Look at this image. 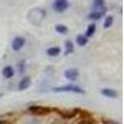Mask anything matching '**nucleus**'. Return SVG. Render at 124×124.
<instances>
[{
	"label": "nucleus",
	"instance_id": "nucleus-1",
	"mask_svg": "<svg viewBox=\"0 0 124 124\" xmlns=\"http://www.w3.org/2000/svg\"><path fill=\"white\" fill-rule=\"evenodd\" d=\"M52 92L55 93H60V92H72V93H78V94H83L85 91L77 87V86H72V85H68V86H61V87H55L52 89Z\"/></svg>",
	"mask_w": 124,
	"mask_h": 124
},
{
	"label": "nucleus",
	"instance_id": "nucleus-2",
	"mask_svg": "<svg viewBox=\"0 0 124 124\" xmlns=\"http://www.w3.org/2000/svg\"><path fill=\"white\" fill-rule=\"evenodd\" d=\"M29 110H30V113H32L35 116H47L54 109L48 108V107H42V106H31L29 108Z\"/></svg>",
	"mask_w": 124,
	"mask_h": 124
},
{
	"label": "nucleus",
	"instance_id": "nucleus-3",
	"mask_svg": "<svg viewBox=\"0 0 124 124\" xmlns=\"http://www.w3.org/2000/svg\"><path fill=\"white\" fill-rule=\"evenodd\" d=\"M92 8H93V11L101 13V14H103V15H104V13L107 11L106 1H104V0H93Z\"/></svg>",
	"mask_w": 124,
	"mask_h": 124
},
{
	"label": "nucleus",
	"instance_id": "nucleus-4",
	"mask_svg": "<svg viewBox=\"0 0 124 124\" xmlns=\"http://www.w3.org/2000/svg\"><path fill=\"white\" fill-rule=\"evenodd\" d=\"M25 44H26V40H25L24 37H21V36H17V37H15V39L13 40L11 48H13L14 51H20V50L25 46Z\"/></svg>",
	"mask_w": 124,
	"mask_h": 124
},
{
	"label": "nucleus",
	"instance_id": "nucleus-5",
	"mask_svg": "<svg viewBox=\"0 0 124 124\" xmlns=\"http://www.w3.org/2000/svg\"><path fill=\"white\" fill-rule=\"evenodd\" d=\"M68 8V1L67 0H55L54 3V9L57 13H62Z\"/></svg>",
	"mask_w": 124,
	"mask_h": 124
},
{
	"label": "nucleus",
	"instance_id": "nucleus-6",
	"mask_svg": "<svg viewBox=\"0 0 124 124\" xmlns=\"http://www.w3.org/2000/svg\"><path fill=\"white\" fill-rule=\"evenodd\" d=\"M78 76H79V72L76 68H70V70L65 71V77L68 81H76L78 78Z\"/></svg>",
	"mask_w": 124,
	"mask_h": 124
},
{
	"label": "nucleus",
	"instance_id": "nucleus-7",
	"mask_svg": "<svg viewBox=\"0 0 124 124\" xmlns=\"http://www.w3.org/2000/svg\"><path fill=\"white\" fill-rule=\"evenodd\" d=\"M30 86H31V78H30V77H24L21 81H20L17 88H19V91H25V89H27Z\"/></svg>",
	"mask_w": 124,
	"mask_h": 124
},
{
	"label": "nucleus",
	"instance_id": "nucleus-8",
	"mask_svg": "<svg viewBox=\"0 0 124 124\" xmlns=\"http://www.w3.org/2000/svg\"><path fill=\"white\" fill-rule=\"evenodd\" d=\"M101 93H102L104 97H108V98H117V97H118L117 91L112 89V88H103V89L101 91Z\"/></svg>",
	"mask_w": 124,
	"mask_h": 124
},
{
	"label": "nucleus",
	"instance_id": "nucleus-9",
	"mask_svg": "<svg viewBox=\"0 0 124 124\" xmlns=\"http://www.w3.org/2000/svg\"><path fill=\"white\" fill-rule=\"evenodd\" d=\"M60 52H61V48L57 47V46L50 47V48H47V51H46L47 56H50V57H56V56L60 55Z\"/></svg>",
	"mask_w": 124,
	"mask_h": 124
},
{
	"label": "nucleus",
	"instance_id": "nucleus-10",
	"mask_svg": "<svg viewBox=\"0 0 124 124\" xmlns=\"http://www.w3.org/2000/svg\"><path fill=\"white\" fill-rule=\"evenodd\" d=\"M14 73H15V71H14V68L11 67V66H6V67H4L3 68V76L5 77V78H11L13 76H14Z\"/></svg>",
	"mask_w": 124,
	"mask_h": 124
},
{
	"label": "nucleus",
	"instance_id": "nucleus-11",
	"mask_svg": "<svg viewBox=\"0 0 124 124\" xmlns=\"http://www.w3.org/2000/svg\"><path fill=\"white\" fill-rule=\"evenodd\" d=\"M76 42H77V45H78V46L83 47V46H86V45H87L88 39H87L85 35H78V36L76 37Z\"/></svg>",
	"mask_w": 124,
	"mask_h": 124
},
{
	"label": "nucleus",
	"instance_id": "nucleus-12",
	"mask_svg": "<svg viewBox=\"0 0 124 124\" xmlns=\"http://www.w3.org/2000/svg\"><path fill=\"white\" fill-rule=\"evenodd\" d=\"M77 112H78V109L76 108V109H71V110H68V112H60L58 110V113L63 117V118H72L73 116H76L77 114Z\"/></svg>",
	"mask_w": 124,
	"mask_h": 124
},
{
	"label": "nucleus",
	"instance_id": "nucleus-13",
	"mask_svg": "<svg viewBox=\"0 0 124 124\" xmlns=\"http://www.w3.org/2000/svg\"><path fill=\"white\" fill-rule=\"evenodd\" d=\"M96 32V24H91L88 27H87V32H86V37H92Z\"/></svg>",
	"mask_w": 124,
	"mask_h": 124
},
{
	"label": "nucleus",
	"instance_id": "nucleus-14",
	"mask_svg": "<svg viewBox=\"0 0 124 124\" xmlns=\"http://www.w3.org/2000/svg\"><path fill=\"white\" fill-rule=\"evenodd\" d=\"M102 17H103V14L97 13V11H92V13L88 15V19H89V20H99V19H102Z\"/></svg>",
	"mask_w": 124,
	"mask_h": 124
},
{
	"label": "nucleus",
	"instance_id": "nucleus-15",
	"mask_svg": "<svg viewBox=\"0 0 124 124\" xmlns=\"http://www.w3.org/2000/svg\"><path fill=\"white\" fill-rule=\"evenodd\" d=\"M113 21H114V19H113V16H107L106 17V20H104V24H103V27L104 29H108V27H110L112 26V24H113Z\"/></svg>",
	"mask_w": 124,
	"mask_h": 124
},
{
	"label": "nucleus",
	"instance_id": "nucleus-16",
	"mask_svg": "<svg viewBox=\"0 0 124 124\" xmlns=\"http://www.w3.org/2000/svg\"><path fill=\"white\" fill-rule=\"evenodd\" d=\"M56 31L58 34H67L68 32V29H67V26H65V25H56Z\"/></svg>",
	"mask_w": 124,
	"mask_h": 124
},
{
	"label": "nucleus",
	"instance_id": "nucleus-17",
	"mask_svg": "<svg viewBox=\"0 0 124 124\" xmlns=\"http://www.w3.org/2000/svg\"><path fill=\"white\" fill-rule=\"evenodd\" d=\"M77 124H96V120L93 119V118H91V117H88V118H83V119H81Z\"/></svg>",
	"mask_w": 124,
	"mask_h": 124
},
{
	"label": "nucleus",
	"instance_id": "nucleus-18",
	"mask_svg": "<svg viewBox=\"0 0 124 124\" xmlns=\"http://www.w3.org/2000/svg\"><path fill=\"white\" fill-rule=\"evenodd\" d=\"M65 46H66V48H67L66 54H71V52H73V45H72V42H71L70 40H68V41H66Z\"/></svg>",
	"mask_w": 124,
	"mask_h": 124
},
{
	"label": "nucleus",
	"instance_id": "nucleus-19",
	"mask_svg": "<svg viewBox=\"0 0 124 124\" xmlns=\"http://www.w3.org/2000/svg\"><path fill=\"white\" fill-rule=\"evenodd\" d=\"M103 124H119V123L113 122V120H103Z\"/></svg>",
	"mask_w": 124,
	"mask_h": 124
},
{
	"label": "nucleus",
	"instance_id": "nucleus-20",
	"mask_svg": "<svg viewBox=\"0 0 124 124\" xmlns=\"http://www.w3.org/2000/svg\"><path fill=\"white\" fill-rule=\"evenodd\" d=\"M0 124H6L5 122H1V120H0Z\"/></svg>",
	"mask_w": 124,
	"mask_h": 124
},
{
	"label": "nucleus",
	"instance_id": "nucleus-21",
	"mask_svg": "<svg viewBox=\"0 0 124 124\" xmlns=\"http://www.w3.org/2000/svg\"><path fill=\"white\" fill-rule=\"evenodd\" d=\"M3 96H4V94H3V93H0V98H1V97H3Z\"/></svg>",
	"mask_w": 124,
	"mask_h": 124
}]
</instances>
